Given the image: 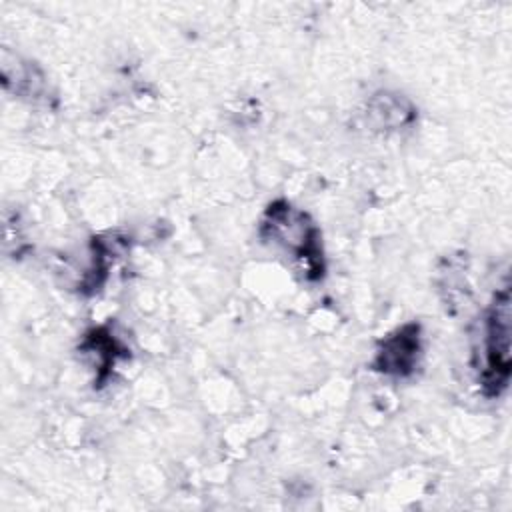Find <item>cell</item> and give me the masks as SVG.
I'll use <instances>...</instances> for the list:
<instances>
[{
    "instance_id": "obj_3",
    "label": "cell",
    "mask_w": 512,
    "mask_h": 512,
    "mask_svg": "<svg viewBox=\"0 0 512 512\" xmlns=\"http://www.w3.org/2000/svg\"><path fill=\"white\" fill-rule=\"evenodd\" d=\"M420 350V326L414 322L404 324L380 342L372 368L388 376H408L418 364Z\"/></svg>"
},
{
    "instance_id": "obj_2",
    "label": "cell",
    "mask_w": 512,
    "mask_h": 512,
    "mask_svg": "<svg viewBox=\"0 0 512 512\" xmlns=\"http://www.w3.org/2000/svg\"><path fill=\"white\" fill-rule=\"evenodd\" d=\"M262 236L282 246L292 258L304 264L306 276L318 278L322 276V248H320V232L306 212L294 208L292 204L278 200L268 206L262 228Z\"/></svg>"
},
{
    "instance_id": "obj_1",
    "label": "cell",
    "mask_w": 512,
    "mask_h": 512,
    "mask_svg": "<svg viewBox=\"0 0 512 512\" xmlns=\"http://www.w3.org/2000/svg\"><path fill=\"white\" fill-rule=\"evenodd\" d=\"M510 292L504 286L496 292L482 322L480 346L474 356V370L484 394L498 396L510 378Z\"/></svg>"
}]
</instances>
